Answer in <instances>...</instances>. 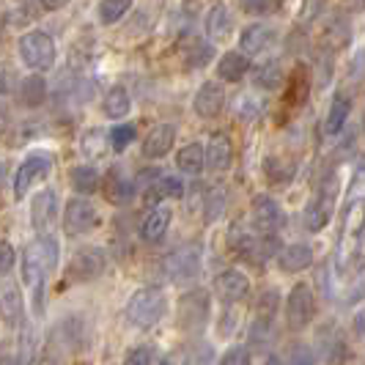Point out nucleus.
Listing matches in <instances>:
<instances>
[{
	"instance_id": "obj_46",
	"label": "nucleus",
	"mask_w": 365,
	"mask_h": 365,
	"mask_svg": "<svg viewBox=\"0 0 365 365\" xmlns=\"http://www.w3.org/2000/svg\"><path fill=\"white\" fill-rule=\"evenodd\" d=\"M14 261H17V253H14V247H11L9 242H0V274L11 272Z\"/></svg>"
},
{
	"instance_id": "obj_33",
	"label": "nucleus",
	"mask_w": 365,
	"mask_h": 365,
	"mask_svg": "<svg viewBox=\"0 0 365 365\" xmlns=\"http://www.w3.org/2000/svg\"><path fill=\"white\" fill-rule=\"evenodd\" d=\"M108 143H110V135L105 138V132H102V129L93 127L83 135V154H86V157H91V160H99V157L105 154Z\"/></svg>"
},
{
	"instance_id": "obj_38",
	"label": "nucleus",
	"mask_w": 365,
	"mask_h": 365,
	"mask_svg": "<svg viewBox=\"0 0 365 365\" xmlns=\"http://www.w3.org/2000/svg\"><path fill=\"white\" fill-rule=\"evenodd\" d=\"M108 198L115 203H124L132 198V182H124L118 173H110V184H108Z\"/></svg>"
},
{
	"instance_id": "obj_25",
	"label": "nucleus",
	"mask_w": 365,
	"mask_h": 365,
	"mask_svg": "<svg viewBox=\"0 0 365 365\" xmlns=\"http://www.w3.org/2000/svg\"><path fill=\"white\" fill-rule=\"evenodd\" d=\"M129 108H132V102H129V93L124 86H113V88L105 93V99H102V110H105V115L113 118V121L129 115Z\"/></svg>"
},
{
	"instance_id": "obj_10",
	"label": "nucleus",
	"mask_w": 365,
	"mask_h": 365,
	"mask_svg": "<svg viewBox=\"0 0 365 365\" xmlns=\"http://www.w3.org/2000/svg\"><path fill=\"white\" fill-rule=\"evenodd\" d=\"M50 170H53V157L50 154H31L25 163L19 165L17 176H14V195L25 198L34 184L50 176Z\"/></svg>"
},
{
	"instance_id": "obj_51",
	"label": "nucleus",
	"mask_w": 365,
	"mask_h": 365,
	"mask_svg": "<svg viewBox=\"0 0 365 365\" xmlns=\"http://www.w3.org/2000/svg\"><path fill=\"white\" fill-rule=\"evenodd\" d=\"M261 365H283V360H280L277 354H267V357H264V363H261Z\"/></svg>"
},
{
	"instance_id": "obj_37",
	"label": "nucleus",
	"mask_w": 365,
	"mask_h": 365,
	"mask_svg": "<svg viewBox=\"0 0 365 365\" xmlns=\"http://www.w3.org/2000/svg\"><path fill=\"white\" fill-rule=\"evenodd\" d=\"M272 322H267V319H256L253 322V327H250V346L253 349H264L269 344V338H272Z\"/></svg>"
},
{
	"instance_id": "obj_29",
	"label": "nucleus",
	"mask_w": 365,
	"mask_h": 365,
	"mask_svg": "<svg viewBox=\"0 0 365 365\" xmlns=\"http://www.w3.org/2000/svg\"><path fill=\"white\" fill-rule=\"evenodd\" d=\"M69 179H72L74 190L83 192V195H88V192H96V190H99V170L91 168V165H77V168H72Z\"/></svg>"
},
{
	"instance_id": "obj_36",
	"label": "nucleus",
	"mask_w": 365,
	"mask_h": 365,
	"mask_svg": "<svg viewBox=\"0 0 365 365\" xmlns=\"http://www.w3.org/2000/svg\"><path fill=\"white\" fill-rule=\"evenodd\" d=\"M349 36H351V31H349L346 17H335L332 22H329L327 41L332 44V47H344V44H349Z\"/></svg>"
},
{
	"instance_id": "obj_34",
	"label": "nucleus",
	"mask_w": 365,
	"mask_h": 365,
	"mask_svg": "<svg viewBox=\"0 0 365 365\" xmlns=\"http://www.w3.org/2000/svg\"><path fill=\"white\" fill-rule=\"evenodd\" d=\"M129 6H132V0H102L99 3V19L105 25H113V22H118L127 14Z\"/></svg>"
},
{
	"instance_id": "obj_7",
	"label": "nucleus",
	"mask_w": 365,
	"mask_h": 365,
	"mask_svg": "<svg viewBox=\"0 0 365 365\" xmlns=\"http://www.w3.org/2000/svg\"><path fill=\"white\" fill-rule=\"evenodd\" d=\"M105 269H108V256L102 247H80L69 261L66 274L72 283H88V280L102 277Z\"/></svg>"
},
{
	"instance_id": "obj_44",
	"label": "nucleus",
	"mask_w": 365,
	"mask_h": 365,
	"mask_svg": "<svg viewBox=\"0 0 365 365\" xmlns=\"http://www.w3.org/2000/svg\"><path fill=\"white\" fill-rule=\"evenodd\" d=\"M151 363H154V351L148 346H135L127 351V357H124L121 365H151Z\"/></svg>"
},
{
	"instance_id": "obj_26",
	"label": "nucleus",
	"mask_w": 365,
	"mask_h": 365,
	"mask_svg": "<svg viewBox=\"0 0 365 365\" xmlns=\"http://www.w3.org/2000/svg\"><path fill=\"white\" fill-rule=\"evenodd\" d=\"M176 168L182 173H190V176H198L203 168H206V151H203L201 143H190L184 146L179 154H176Z\"/></svg>"
},
{
	"instance_id": "obj_20",
	"label": "nucleus",
	"mask_w": 365,
	"mask_h": 365,
	"mask_svg": "<svg viewBox=\"0 0 365 365\" xmlns=\"http://www.w3.org/2000/svg\"><path fill=\"white\" fill-rule=\"evenodd\" d=\"M231 163H234V146H231L228 135H225V132L212 135V140H209V146H206V165H209L212 170H228Z\"/></svg>"
},
{
	"instance_id": "obj_21",
	"label": "nucleus",
	"mask_w": 365,
	"mask_h": 365,
	"mask_svg": "<svg viewBox=\"0 0 365 365\" xmlns=\"http://www.w3.org/2000/svg\"><path fill=\"white\" fill-rule=\"evenodd\" d=\"M170 209L168 206H157L146 215V220L140 222V239L148 245H157L160 239L168 234V225H170Z\"/></svg>"
},
{
	"instance_id": "obj_31",
	"label": "nucleus",
	"mask_w": 365,
	"mask_h": 365,
	"mask_svg": "<svg viewBox=\"0 0 365 365\" xmlns=\"http://www.w3.org/2000/svg\"><path fill=\"white\" fill-rule=\"evenodd\" d=\"M294 165H286L283 160H277V157H267L264 160V173H267V179L272 184H289L294 179Z\"/></svg>"
},
{
	"instance_id": "obj_28",
	"label": "nucleus",
	"mask_w": 365,
	"mask_h": 365,
	"mask_svg": "<svg viewBox=\"0 0 365 365\" xmlns=\"http://www.w3.org/2000/svg\"><path fill=\"white\" fill-rule=\"evenodd\" d=\"M253 83H256V88H264V91L280 88V83H283V69H280V63H277V61H264L261 66L253 69Z\"/></svg>"
},
{
	"instance_id": "obj_40",
	"label": "nucleus",
	"mask_w": 365,
	"mask_h": 365,
	"mask_svg": "<svg viewBox=\"0 0 365 365\" xmlns=\"http://www.w3.org/2000/svg\"><path fill=\"white\" fill-rule=\"evenodd\" d=\"M242 11L247 14H256V17H267V14H274L280 9V0H239Z\"/></svg>"
},
{
	"instance_id": "obj_12",
	"label": "nucleus",
	"mask_w": 365,
	"mask_h": 365,
	"mask_svg": "<svg viewBox=\"0 0 365 365\" xmlns=\"http://www.w3.org/2000/svg\"><path fill=\"white\" fill-rule=\"evenodd\" d=\"M215 292H217L222 302L237 305V302H245L250 297V280H247V274L239 272V269H222L215 277Z\"/></svg>"
},
{
	"instance_id": "obj_22",
	"label": "nucleus",
	"mask_w": 365,
	"mask_h": 365,
	"mask_svg": "<svg viewBox=\"0 0 365 365\" xmlns=\"http://www.w3.org/2000/svg\"><path fill=\"white\" fill-rule=\"evenodd\" d=\"M231 31H234V14L228 11V6L217 3L206 17V34L212 41H225L231 36Z\"/></svg>"
},
{
	"instance_id": "obj_4",
	"label": "nucleus",
	"mask_w": 365,
	"mask_h": 365,
	"mask_svg": "<svg viewBox=\"0 0 365 365\" xmlns=\"http://www.w3.org/2000/svg\"><path fill=\"white\" fill-rule=\"evenodd\" d=\"M19 58L28 69H36V72H44L55 63V44L53 38L41 31H31L25 36H19Z\"/></svg>"
},
{
	"instance_id": "obj_49",
	"label": "nucleus",
	"mask_w": 365,
	"mask_h": 365,
	"mask_svg": "<svg viewBox=\"0 0 365 365\" xmlns=\"http://www.w3.org/2000/svg\"><path fill=\"white\" fill-rule=\"evenodd\" d=\"M354 335H357V338H363L365 335V311L354 313Z\"/></svg>"
},
{
	"instance_id": "obj_32",
	"label": "nucleus",
	"mask_w": 365,
	"mask_h": 365,
	"mask_svg": "<svg viewBox=\"0 0 365 365\" xmlns=\"http://www.w3.org/2000/svg\"><path fill=\"white\" fill-rule=\"evenodd\" d=\"M34 245H36L38 256H41V261H44L47 272L53 274L55 269H58V253H61V245H58V239L50 234V237H38Z\"/></svg>"
},
{
	"instance_id": "obj_39",
	"label": "nucleus",
	"mask_w": 365,
	"mask_h": 365,
	"mask_svg": "<svg viewBox=\"0 0 365 365\" xmlns=\"http://www.w3.org/2000/svg\"><path fill=\"white\" fill-rule=\"evenodd\" d=\"M135 138H138V129L132 127V124H121V127L110 129V146L115 148V151H124Z\"/></svg>"
},
{
	"instance_id": "obj_53",
	"label": "nucleus",
	"mask_w": 365,
	"mask_h": 365,
	"mask_svg": "<svg viewBox=\"0 0 365 365\" xmlns=\"http://www.w3.org/2000/svg\"><path fill=\"white\" fill-rule=\"evenodd\" d=\"M160 365H176V363H173V360H163Z\"/></svg>"
},
{
	"instance_id": "obj_52",
	"label": "nucleus",
	"mask_w": 365,
	"mask_h": 365,
	"mask_svg": "<svg viewBox=\"0 0 365 365\" xmlns=\"http://www.w3.org/2000/svg\"><path fill=\"white\" fill-rule=\"evenodd\" d=\"M344 3H346V6H351V9H360L365 0H344Z\"/></svg>"
},
{
	"instance_id": "obj_30",
	"label": "nucleus",
	"mask_w": 365,
	"mask_h": 365,
	"mask_svg": "<svg viewBox=\"0 0 365 365\" xmlns=\"http://www.w3.org/2000/svg\"><path fill=\"white\" fill-rule=\"evenodd\" d=\"M277 308H280V292L277 289H264L256 299V319H267V322H274L277 316Z\"/></svg>"
},
{
	"instance_id": "obj_23",
	"label": "nucleus",
	"mask_w": 365,
	"mask_h": 365,
	"mask_svg": "<svg viewBox=\"0 0 365 365\" xmlns=\"http://www.w3.org/2000/svg\"><path fill=\"white\" fill-rule=\"evenodd\" d=\"M247 72H250V61H247L245 53H225L220 58V63H217L220 80H225V83H239Z\"/></svg>"
},
{
	"instance_id": "obj_15",
	"label": "nucleus",
	"mask_w": 365,
	"mask_h": 365,
	"mask_svg": "<svg viewBox=\"0 0 365 365\" xmlns=\"http://www.w3.org/2000/svg\"><path fill=\"white\" fill-rule=\"evenodd\" d=\"M274 41H277L274 28L256 22V25H247V28L242 31V36H239V47H242L247 55H261V53H267Z\"/></svg>"
},
{
	"instance_id": "obj_50",
	"label": "nucleus",
	"mask_w": 365,
	"mask_h": 365,
	"mask_svg": "<svg viewBox=\"0 0 365 365\" xmlns=\"http://www.w3.org/2000/svg\"><path fill=\"white\" fill-rule=\"evenodd\" d=\"M41 6H44V9H50V11H55V9L66 6V0H41Z\"/></svg>"
},
{
	"instance_id": "obj_35",
	"label": "nucleus",
	"mask_w": 365,
	"mask_h": 365,
	"mask_svg": "<svg viewBox=\"0 0 365 365\" xmlns=\"http://www.w3.org/2000/svg\"><path fill=\"white\" fill-rule=\"evenodd\" d=\"M212 55H215L212 44H206V41H192V47L187 50V66H190V69H201V66H206V63L212 61Z\"/></svg>"
},
{
	"instance_id": "obj_18",
	"label": "nucleus",
	"mask_w": 365,
	"mask_h": 365,
	"mask_svg": "<svg viewBox=\"0 0 365 365\" xmlns=\"http://www.w3.org/2000/svg\"><path fill=\"white\" fill-rule=\"evenodd\" d=\"M184 195V182L176 179V176H163L157 182H151L143 192V203L146 206H160L163 201H170V198H182Z\"/></svg>"
},
{
	"instance_id": "obj_47",
	"label": "nucleus",
	"mask_w": 365,
	"mask_h": 365,
	"mask_svg": "<svg viewBox=\"0 0 365 365\" xmlns=\"http://www.w3.org/2000/svg\"><path fill=\"white\" fill-rule=\"evenodd\" d=\"M258 113H261V108H258V102H253L250 96H245L239 102V118L242 121H253V118H258Z\"/></svg>"
},
{
	"instance_id": "obj_2",
	"label": "nucleus",
	"mask_w": 365,
	"mask_h": 365,
	"mask_svg": "<svg viewBox=\"0 0 365 365\" xmlns=\"http://www.w3.org/2000/svg\"><path fill=\"white\" fill-rule=\"evenodd\" d=\"M201 247L198 245H184V247L165 256L163 269L170 283L182 286V283H190V280H195L201 274Z\"/></svg>"
},
{
	"instance_id": "obj_1",
	"label": "nucleus",
	"mask_w": 365,
	"mask_h": 365,
	"mask_svg": "<svg viewBox=\"0 0 365 365\" xmlns=\"http://www.w3.org/2000/svg\"><path fill=\"white\" fill-rule=\"evenodd\" d=\"M168 313V297L160 289H138L129 297L124 316L132 327L148 329L154 324H160Z\"/></svg>"
},
{
	"instance_id": "obj_17",
	"label": "nucleus",
	"mask_w": 365,
	"mask_h": 365,
	"mask_svg": "<svg viewBox=\"0 0 365 365\" xmlns=\"http://www.w3.org/2000/svg\"><path fill=\"white\" fill-rule=\"evenodd\" d=\"M225 105V91L220 88V83H203L195 99H192V110L201 115V118H215L220 115V110Z\"/></svg>"
},
{
	"instance_id": "obj_43",
	"label": "nucleus",
	"mask_w": 365,
	"mask_h": 365,
	"mask_svg": "<svg viewBox=\"0 0 365 365\" xmlns=\"http://www.w3.org/2000/svg\"><path fill=\"white\" fill-rule=\"evenodd\" d=\"M253 357H250V349L247 346H231L222 357H220V365H250Z\"/></svg>"
},
{
	"instance_id": "obj_5",
	"label": "nucleus",
	"mask_w": 365,
	"mask_h": 365,
	"mask_svg": "<svg viewBox=\"0 0 365 365\" xmlns=\"http://www.w3.org/2000/svg\"><path fill=\"white\" fill-rule=\"evenodd\" d=\"M316 319V294L308 283H297L286 297V324L292 329H305Z\"/></svg>"
},
{
	"instance_id": "obj_3",
	"label": "nucleus",
	"mask_w": 365,
	"mask_h": 365,
	"mask_svg": "<svg viewBox=\"0 0 365 365\" xmlns=\"http://www.w3.org/2000/svg\"><path fill=\"white\" fill-rule=\"evenodd\" d=\"M179 329L184 332H201L209 324L212 316V299L203 289H192V292L182 294L179 299Z\"/></svg>"
},
{
	"instance_id": "obj_41",
	"label": "nucleus",
	"mask_w": 365,
	"mask_h": 365,
	"mask_svg": "<svg viewBox=\"0 0 365 365\" xmlns=\"http://www.w3.org/2000/svg\"><path fill=\"white\" fill-rule=\"evenodd\" d=\"M222 209H225V192L222 190H212L206 195V212H203L206 222H215L222 215Z\"/></svg>"
},
{
	"instance_id": "obj_6",
	"label": "nucleus",
	"mask_w": 365,
	"mask_h": 365,
	"mask_svg": "<svg viewBox=\"0 0 365 365\" xmlns=\"http://www.w3.org/2000/svg\"><path fill=\"white\" fill-rule=\"evenodd\" d=\"M250 217H253V228L258 231V237H277L286 225V212L272 195H256L250 206Z\"/></svg>"
},
{
	"instance_id": "obj_13",
	"label": "nucleus",
	"mask_w": 365,
	"mask_h": 365,
	"mask_svg": "<svg viewBox=\"0 0 365 365\" xmlns=\"http://www.w3.org/2000/svg\"><path fill=\"white\" fill-rule=\"evenodd\" d=\"M319 341V354L327 360L329 365H344V360L349 357V344L344 338V332L335 324H324L316 335Z\"/></svg>"
},
{
	"instance_id": "obj_11",
	"label": "nucleus",
	"mask_w": 365,
	"mask_h": 365,
	"mask_svg": "<svg viewBox=\"0 0 365 365\" xmlns=\"http://www.w3.org/2000/svg\"><path fill=\"white\" fill-rule=\"evenodd\" d=\"M55 220H58V195H55V190L47 187V190L36 192L31 201V222H34L38 237H50Z\"/></svg>"
},
{
	"instance_id": "obj_9",
	"label": "nucleus",
	"mask_w": 365,
	"mask_h": 365,
	"mask_svg": "<svg viewBox=\"0 0 365 365\" xmlns=\"http://www.w3.org/2000/svg\"><path fill=\"white\" fill-rule=\"evenodd\" d=\"M96 222H99V212H96V206L91 201L69 198L66 209H63V231L69 237H80V234L91 231Z\"/></svg>"
},
{
	"instance_id": "obj_19",
	"label": "nucleus",
	"mask_w": 365,
	"mask_h": 365,
	"mask_svg": "<svg viewBox=\"0 0 365 365\" xmlns=\"http://www.w3.org/2000/svg\"><path fill=\"white\" fill-rule=\"evenodd\" d=\"M173 140H176V129L170 127V124L154 127L143 138V157L146 160H160V157H165L173 148Z\"/></svg>"
},
{
	"instance_id": "obj_27",
	"label": "nucleus",
	"mask_w": 365,
	"mask_h": 365,
	"mask_svg": "<svg viewBox=\"0 0 365 365\" xmlns=\"http://www.w3.org/2000/svg\"><path fill=\"white\" fill-rule=\"evenodd\" d=\"M19 102L25 108H41L47 102V83L38 77V74H31L22 80V88H19Z\"/></svg>"
},
{
	"instance_id": "obj_16",
	"label": "nucleus",
	"mask_w": 365,
	"mask_h": 365,
	"mask_svg": "<svg viewBox=\"0 0 365 365\" xmlns=\"http://www.w3.org/2000/svg\"><path fill=\"white\" fill-rule=\"evenodd\" d=\"M22 313H25V302H22L19 289L11 280L0 283V319H3V324L6 327H17L22 322Z\"/></svg>"
},
{
	"instance_id": "obj_54",
	"label": "nucleus",
	"mask_w": 365,
	"mask_h": 365,
	"mask_svg": "<svg viewBox=\"0 0 365 365\" xmlns=\"http://www.w3.org/2000/svg\"><path fill=\"white\" fill-rule=\"evenodd\" d=\"M363 129H365V115H363Z\"/></svg>"
},
{
	"instance_id": "obj_24",
	"label": "nucleus",
	"mask_w": 365,
	"mask_h": 365,
	"mask_svg": "<svg viewBox=\"0 0 365 365\" xmlns=\"http://www.w3.org/2000/svg\"><path fill=\"white\" fill-rule=\"evenodd\" d=\"M349 113H351V102H349L346 96H335L332 99V105L327 110V118H324V132H327L329 138H335V135H341V129L346 127V118Z\"/></svg>"
},
{
	"instance_id": "obj_48",
	"label": "nucleus",
	"mask_w": 365,
	"mask_h": 365,
	"mask_svg": "<svg viewBox=\"0 0 365 365\" xmlns=\"http://www.w3.org/2000/svg\"><path fill=\"white\" fill-rule=\"evenodd\" d=\"M363 297H365V280L363 277H357V280L346 289V302L349 305H354V302H360Z\"/></svg>"
},
{
	"instance_id": "obj_45",
	"label": "nucleus",
	"mask_w": 365,
	"mask_h": 365,
	"mask_svg": "<svg viewBox=\"0 0 365 365\" xmlns=\"http://www.w3.org/2000/svg\"><path fill=\"white\" fill-rule=\"evenodd\" d=\"M17 88V74L9 63H0V96H9Z\"/></svg>"
},
{
	"instance_id": "obj_8",
	"label": "nucleus",
	"mask_w": 365,
	"mask_h": 365,
	"mask_svg": "<svg viewBox=\"0 0 365 365\" xmlns=\"http://www.w3.org/2000/svg\"><path fill=\"white\" fill-rule=\"evenodd\" d=\"M332 209H335V179L329 176L327 184H322V190L316 192V198L305 206V217H302L305 228L311 234L324 231L329 225V220H332Z\"/></svg>"
},
{
	"instance_id": "obj_42",
	"label": "nucleus",
	"mask_w": 365,
	"mask_h": 365,
	"mask_svg": "<svg viewBox=\"0 0 365 365\" xmlns=\"http://www.w3.org/2000/svg\"><path fill=\"white\" fill-rule=\"evenodd\" d=\"M286 365H319V360H316V354H313L311 346L294 344V346L289 349V363Z\"/></svg>"
},
{
	"instance_id": "obj_14",
	"label": "nucleus",
	"mask_w": 365,
	"mask_h": 365,
	"mask_svg": "<svg viewBox=\"0 0 365 365\" xmlns=\"http://www.w3.org/2000/svg\"><path fill=\"white\" fill-rule=\"evenodd\" d=\"M311 264H313V247L305 245V242L286 245V247L280 250V256H277V267H280V272H286V274L305 272Z\"/></svg>"
}]
</instances>
